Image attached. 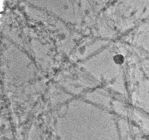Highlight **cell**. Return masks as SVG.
I'll list each match as a JSON object with an SVG mask.
<instances>
[{"instance_id": "cell-1", "label": "cell", "mask_w": 149, "mask_h": 140, "mask_svg": "<svg viewBox=\"0 0 149 140\" xmlns=\"http://www.w3.org/2000/svg\"><path fill=\"white\" fill-rule=\"evenodd\" d=\"M114 59L115 62L117 64H122L124 61V57L120 55H116L114 56Z\"/></svg>"}]
</instances>
